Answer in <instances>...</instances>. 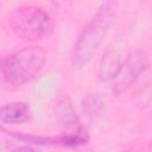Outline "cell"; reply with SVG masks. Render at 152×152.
I'll return each mask as SVG.
<instances>
[{
	"label": "cell",
	"mask_w": 152,
	"mask_h": 152,
	"mask_svg": "<svg viewBox=\"0 0 152 152\" xmlns=\"http://www.w3.org/2000/svg\"><path fill=\"white\" fill-rule=\"evenodd\" d=\"M122 61L124 59H121V55L116 50L107 51L100 62V66H99L100 78L103 81H109V80L112 81L113 77L116 75Z\"/></svg>",
	"instance_id": "cell-7"
},
{
	"label": "cell",
	"mask_w": 152,
	"mask_h": 152,
	"mask_svg": "<svg viewBox=\"0 0 152 152\" xmlns=\"http://www.w3.org/2000/svg\"><path fill=\"white\" fill-rule=\"evenodd\" d=\"M46 51L40 46H27L7 56L2 62L1 72L12 86H23L32 81L46 63Z\"/></svg>",
	"instance_id": "cell-2"
},
{
	"label": "cell",
	"mask_w": 152,
	"mask_h": 152,
	"mask_svg": "<svg viewBox=\"0 0 152 152\" xmlns=\"http://www.w3.org/2000/svg\"><path fill=\"white\" fill-rule=\"evenodd\" d=\"M55 113L58 122L68 128H74L75 131H82L78 116L76 114V110L71 103V100L66 95H59L56 100L55 104Z\"/></svg>",
	"instance_id": "cell-5"
},
{
	"label": "cell",
	"mask_w": 152,
	"mask_h": 152,
	"mask_svg": "<svg viewBox=\"0 0 152 152\" xmlns=\"http://www.w3.org/2000/svg\"><path fill=\"white\" fill-rule=\"evenodd\" d=\"M118 8L116 0H104L96 10L75 43L72 52V64L75 66L82 68L94 57L116 18Z\"/></svg>",
	"instance_id": "cell-1"
},
{
	"label": "cell",
	"mask_w": 152,
	"mask_h": 152,
	"mask_svg": "<svg viewBox=\"0 0 152 152\" xmlns=\"http://www.w3.org/2000/svg\"><path fill=\"white\" fill-rule=\"evenodd\" d=\"M31 116L30 106L25 102H11L1 107L0 122L2 125H19Z\"/></svg>",
	"instance_id": "cell-6"
},
{
	"label": "cell",
	"mask_w": 152,
	"mask_h": 152,
	"mask_svg": "<svg viewBox=\"0 0 152 152\" xmlns=\"http://www.w3.org/2000/svg\"><path fill=\"white\" fill-rule=\"evenodd\" d=\"M150 150H152V140H151V142H150Z\"/></svg>",
	"instance_id": "cell-9"
},
{
	"label": "cell",
	"mask_w": 152,
	"mask_h": 152,
	"mask_svg": "<svg viewBox=\"0 0 152 152\" xmlns=\"http://www.w3.org/2000/svg\"><path fill=\"white\" fill-rule=\"evenodd\" d=\"M150 64L148 56L141 50H134L129 52L122 61L116 75L113 77V90L115 94L125 93L140 75L147 69Z\"/></svg>",
	"instance_id": "cell-4"
},
{
	"label": "cell",
	"mask_w": 152,
	"mask_h": 152,
	"mask_svg": "<svg viewBox=\"0 0 152 152\" xmlns=\"http://www.w3.org/2000/svg\"><path fill=\"white\" fill-rule=\"evenodd\" d=\"M12 32L27 42L40 40L52 34L55 24L52 18L40 7L24 5L14 8L8 15Z\"/></svg>",
	"instance_id": "cell-3"
},
{
	"label": "cell",
	"mask_w": 152,
	"mask_h": 152,
	"mask_svg": "<svg viewBox=\"0 0 152 152\" xmlns=\"http://www.w3.org/2000/svg\"><path fill=\"white\" fill-rule=\"evenodd\" d=\"M81 109L86 118L94 119L104 109V99L99 93H89L81 101Z\"/></svg>",
	"instance_id": "cell-8"
}]
</instances>
